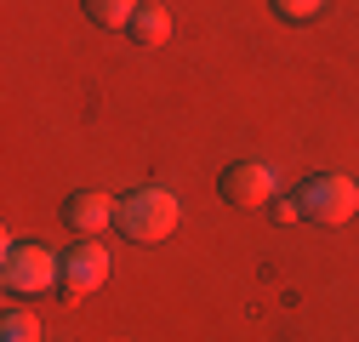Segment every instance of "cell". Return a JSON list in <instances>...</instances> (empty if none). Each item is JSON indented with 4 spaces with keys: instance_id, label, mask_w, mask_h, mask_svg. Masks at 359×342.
<instances>
[{
    "instance_id": "30bf717a",
    "label": "cell",
    "mask_w": 359,
    "mask_h": 342,
    "mask_svg": "<svg viewBox=\"0 0 359 342\" xmlns=\"http://www.w3.org/2000/svg\"><path fill=\"white\" fill-rule=\"evenodd\" d=\"M268 6H274V18H285V23H308V18L325 12V0H268Z\"/></svg>"
},
{
    "instance_id": "3957f363",
    "label": "cell",
    "mask_w": 359,
    "mask_h": 342,
    "mask_svg": "<svg viewBox=\"0 0 359 342\" xmlns=\"http://www.w3.org/2000/svg\"><path fill=\"white\" fill-rule=\"evenodd\" d=\"M297 205H302V217L313 228H342V223H353V211H359V183L342 177V171H320V177L302 183Z\"/></svg>"
},
{
    "instance_id": "8992f818",
    "label": "cell",
    "mask_w": 359,
    "mask_h": 342,
    "mask_svg": "<svg viewBox=\"0 0 359 342\" xmlns=\"http://www.w3.org/2000/svg\"><path fill=\"white\" fill-rule=\"evenodd\" d=\"M63 223H69L80 240H92L97 228H109V223H114V200H109V194H97V189H80V194H69V200H63Z\"/></svg>"
},
{
    "instance_id": "52a82bcc",
    "label": "cell",
    "mask_w": 359,
    "mask_h": 342,
    "mask_svg": "<svg viewBox=\"0 0 359 342\" xmlns=\"http://www.w3.org/2000/svg\"><path fill=\"white\" fill-rule=\"evenodd\" d=\"M126 34L137 40L143 52L165 46V34H171V18H165V6H137V18H131V29H126Z\"/></svg>"
},
{
    "instance_id": "5b68a950",
    "label": "cell",
    "mask_w": 359,
    "mask_h": 342,
    "mask_svg": "<svg viewBox=\"0 0 359 342\" xmlns=\"http://www.w3.org/2000/svg\"><path fill=\"white\" fill-rule=\"evenodd\" d=\"M103 280H109V251H103L97 240H74V251H63V280H57V291H63V296H92Z\"/></svg>"
},
{
    "instance_id": "ba28073f",
    "label": "cell",
    "mask_w": 359,
    "mask_h": 342,
    "mask_svg": "<svg viewBox=\"0 0 359 342\" xmlns=\"http://www.w3.org/2000/svg\"><path fill=\"white\" fill-rule=\"evenodd\" d=\"M80 6L97 29H131V18H137V0H80Z\"/></svg>"
},
{
    "instance_id": "6da1fadb",
    "label": "cell",
    "mask_w": 359,
    "mask_h": 342,
    "mask_svg": "<svg viewBox=\"0 0 359 342\" xmlns=\"http://www.w3.org/2000/svg\"><path fill=\"white\" fill-rule=\"evenodd\" d=\"M177 223H183V205L171 189H131L126 200H114V228L131 245H160L177 234Z\"/></svg>"
},
{
    "instance_id": "8fae6325",
    "label": "cell",
    "mask_w": 359,
    "mask_h": 342,
    "mask_svg": "<svg viewBox=\"0 0 359 342\" xmlns=\"http://www.w3.org/2000/svg\"><path fill=\"white\" fill-rule=\"evenodd\" d=\"M297 217H302L297 200H274V223H297Z\"/></svg>"
},
{
    "instance_id": "7a4b0ae2",
    "label": "cell",
    "mask_w": 359,
    "mask_h": 342,
    "mask_svg": "<svg viewBox=\"0 0 359 342\" xmlns=\"http://www.w3.org/2000/svg\"><path fill=\"white\" fill-rule=\"evenodd\" d=\"M57 280H63V256H57L52 245H40V240L18 245V240H6L0 285H6L12 296H40V291H57Z\"/></svg>"
},
{
    "instance_id": "277c9868",
    "label": "cell",
    "mask_w": 359,
    "mask_h": 342,
    "mask_svg": "<svg viewBox=\"0 0 359 342\" xmlns=\"http://www.w3.org/2000/svg\"><path fill=\"white\" fill-rule=\"evenodd\" d=\"M274 194H280V177H274V165H262V160H234L222 171V200L240 205V211H262Z\"/></svg>"
},
{
    "instance_id": "9c48e42d",
    "label": "cell",
    "mask_w": 359,
    "mask_h": 342,
    "mask_svg": "<svg viewBox=\"0 0 359 342\" xmlns=\"http://www.w3.org/2000/svg\"><path fill=\"white\" fill-rule=\"evenodd\" d=\"M0 342H40V320L29 308H12L6 320H0Z\"/></svg>"
}]
</instances>
